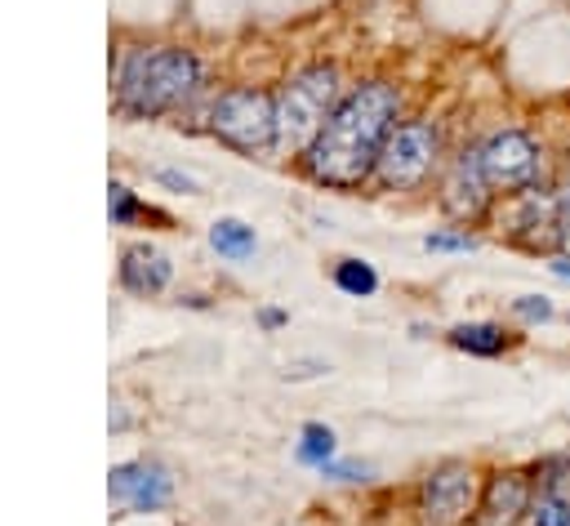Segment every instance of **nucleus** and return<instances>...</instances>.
I'll return each mask as SVG.
<instances>
[{"label":"nucleus","instance_id":"nucleus-4","mask_svg":"<svg viewBox=\"0 0 570 526\" xmlns=\"http://www.w3.org/2000/svg\"><path fill=\"white\" fill-rule=\"evenodd\" d=\"M209 129L232 152H272L276 147V94L263 85H232L209 103Z\"/></svg>","mask_w":570,"mask_h":526},{"label":"nucleus","instance_id":"nucleus-9","mask_svg":"<svg viewBox=\"0 0 570 526\" xmlns=\"http://www.w3.org/2000/svg\"><path fill=\"white\" fill-rule=\"evenodd\" d=\"M494 187H490V178H485V169H481V152L476 147H463L454 160H450V169H445V178H441V210L454 218V223H463V227H476V223H485L490 214H494Z\"/></svg>","mask_w":570,"mask_h":526},{"label":"nucleus","instance_id":"nucleus-5","mask_svg":"<svg viewBox=\"0 0 570 526\" xmlns=\"http://www.w3.org/2000/svg\"><path fill=\"white\" fill-rule=\"evenodd\" d=\"M436 160H441V125L428 116L396 120V129L387 134V143L379 152L374 183L383 192H414L432 178Z\"/></svg>","mask_w":570,"mask_h":526},{"label":"nucleus","instance_id":"nucleus-19","mask_svg":"<svg viewBox=\"0 0 570 526\" xmlns=\"http://www.w3.org/2000/svg\"><path fill=\"white\" fill-rule=\"evenodd\" d=\"M525 526H570V499H557V495H539L534 490V504L525 513Z\"/></svg>","mask_w":570,"mask_h":526},{"label":"nucleus","instance_id":"nucleus-26","mask_svg":"<svg viewBox=\"0 0 570 526\" xmlns=\"http://www.w3.org/2000/svg\"><path fill=\"white\" fill-rule=\"evenodd\" d=\"M548 267H552L561 281H570V254H552V259H548Z\"/></svg>","mask_w":570,"mask_h":526},{"label":"nucleus","instance_id":"nucleus-16","mask_svg":"<svg viewBox=\"0 0 570 526\" xmlns=\"http://www.w3.org/2000/svg\"><path fill=\"white\" fill-rule=\"evenodd\" d=\"M334 450H338V437H334L330 423H303V432H298V464L325 468L334 459Z\"/></svg>","mask_w":570,"mask_h":526},{"label":"nucleus","instance_id":"nucleus-20","mask_svg":"<svg viewBox=\"0 0 570 526\" xmlns=\"http://www.w3.org/2000/svg\"><path fill=\"white\" fill-rule=\"evenodd\" d=\"M423 245L432 254H472L476 250V236L468 227H441V232H428Z\"/></svg>","mask_w":570,"mask_h":526},{"label":"nucleus","instance_id":"nucleus-25","mask_svg":"<svg viewBox=\"0 0 570 526\" xmlns=\"http://www.w3.org/2000/svg\"><path fill=\"white\" fill-rule=\"evenodd\" d=\"M160 183H169V187H183V192H196V183H191V178H183V174H169V169H160Z\"/></svg>","mask_w":570,"mask_h":526},{"label":"nucleus","instance_id":"nucleus-13","mask_svg":"<svg viewBox=\"0 0 570 526\" xmlns=\"http://www.w3.org/2000/svg\"><path fill=\"white\" fill-rule=\"evenodd\" d=\"M445 343L454 352H468V357H485L490 361V357H503L517 343V334L508 325H499V321H463V325H454L445 334Z\"/></svg>","mask_w":570,"mask_h":526},{"label":"nucleus","instance_id":"nucleus-21","mask_svg":"<svg viewBox=\"0 0 570 526\" xmlns=\"http://www.w3.org/2000/svg\"><path fill=\"white\" fill-rule=\"evenodd\" d=\"M512 316H521L525 325H543V321H552V299L548 294H521V299H512Z\"/></svg>","mask_w":570,"mask_h":526},{"label":"nucleus","instance_id":"nucleus-11","mask_svg":"<svg viewBox=\"0 0 570 526\" xmlns=\"http://www.w3.org/2000/svg\"><path fill=\"white\" fill-rule=\"evenodd\" d=\"M169 473L160 464H147V459H134V464H116L111 477H107V495L129 508V513H156L169 504Z\"/></svg>","mask_w":570,"mask_h":526},{"label":"nucleus","instance_id":"nucleus-24","mask_svg":"<svg viewBox=\"0 0 570 526\" xmlns=\"http://www.w3.org/2000/svg\"><path fill=\"white\" fill-rule=\"evenodd\" d=\"M285 321H289V316H285L281 308H258V325H263V330H281Z\"/></svg>","mask_w":570,"mask_h":526},{"label":"nucleus","instance_id":"nucleus-6","mask_svg":"<svg viewBox=\"0 0 570 526\" xmlns=\"http://www.w3.org/2000/svg\"><path fill=\"white\" fill-rule=\"evenodd\" d=\"M476 152H481V169H485V178L499 196H512V192H525V187L543 183V169H548L543 143L521 125L494 129L490 138L476 143Z\"/></svg>","mask_w":570,"mask_h":526},{"label":"nucleus","instance_id":"nucleus-3","mask_svg":"<svg viewBox=\"0 0 570 526\" xmlns=\"http://www.w3.org/2000/svg\"><path fill=\"white\" fill-rule=\"evenodd\" d=\"M334 107H338V67L312 62L294 71L276 94V152L303 156Z\"/></svg>","mask_w":570,"mask_h":526},{"label":"nucleus","instance_id":"nucleus-12","mask_svg":"<svg viewBox=\"0 0 570 526\" xmlns=\"http://www.w3.org/2000/svg\"><path fill=\"white\" fill-rule=\"evenodd\" d=\"M169 272H174L169 259L156 245H147V241H134V245L120 250V285L129 294H138V299L160 294L169 285Z\"/></svg>","mask_w":570,"mask_h":526},{"label":"nucleus","instance_id":"nucleus-2","mask_svg":"<svg viewBox=\"0 0 570 526\" xmlns=\"http://www.w3.org/2000/svg\"><path fill=\"white\" fill-rule=\"evenodd\" d=\"M200 89V58L178 45L129 49L116 67V111L134 120L165 116Z\"/></svg>","mask_w":570,"mask_h":526},{"label":"nucleus","instance_id":"nucleus-10","mask_svg":"<svg viewBox=\"0 0 570 526\" xmlns=\"http://www.w3.org/2000/svg\"><path fill=\"white\" fill-rule=\"evenodd\" d=\"M534 504V477L530 468H494L481 481L476 513L468 526H525V513Z\"/></svg>","mask_w":570,"mask_h":526},{"label":"nucleus","instance_id":"nucleus-18","mask_svg":"<svg viewBox=\"0 0 570 526\" xmlns=\"http://www.w3.org/2000/svg\"><path fill=\"white\" fill-rule=\"evenodd\" d=\"M107 210H111V223H120V227H129V223H138V218H160L156 210H147L125 183H111V196H107Z\"/></svg>","mask_w":570,"mask_h":526},{"label":"nucleus","instance_id":"nucleus-17","mask_svg":"<svg viewBox=\"0 0 570 526\" xmlns=\"http://www.w3.org/2000/svg\"><path fill=\"white\" fill-rule=\"evenodd\" d=\"M334 285L352 299H370L379 290V272L365 263V259H338L334 263Z\"/></svg>","mask_w":570,"mask_h":526},{"label":"nucleus","instance_id":"nucleus-22","mask_svg":"<svg viewBox=\"0 0 570 526\" xmlns=\"http://www.w3.org/2000/svg\"><path fill=\"white\" fill-rule=\"evenodd\" d=\"M557 241H561V254H570V183L557 187Z\"/></svg>","mask_w":570,"mask_h":526},{"label":"nucleus","instance_id":"nucleus-1","mask_svg":"<svg viewBox=\"0 0 570 526\" xmlns=\"http://www.w3.org/2000/svg\"><path fill=\"white\" fill-rule=\"evenodd\" d=\"M396 111H401V94L387 80H365L352 94H343L330 120L321 125V134L312 138V147L298 156L307 178L334 192H352L370 183L379 152L396 129Z\"/></svg>","mask_w":570,"mask_h":526},{"label":"nucleus","instance_id":"nucleus-14","mask_svg":"<svg viewBox=\"0 0 570 526\" xmlns=\"http://www.w3.org/2000/svg\"><path fill=\"white\" fill-rule=\"evenodd\" d=\"M209 245H214L227 263H240V259H249V254L258 250V236H254V227L240 223V218H218V223L209 227Z\"/></svg>","mask_w":570,"mask_h":526},{"label":"nucleus","instance_id":"nucleus-8","mask_svg":"<svg viewBox=\"0 0 570 526\" xmlns=\"http://www.w3.org/2000/svg\"><path fill=\"white\" fill-rule=\"evenodd\" d=\"M481 477L468 459H441L419 481V513L432 526H468L476 513Z\"/></svg>","mask_w":570,"mask_h":526},{"label":"nucleus","instance_id":"nucleus-7","mask_svg":"<svg viewBox=\"0 0 570 526\" xmlns=\"http://www.w3.org/2000/svg\"><path fill=\"white\" fill-rule=\"evenodd\" d=\"M503 232L508 245L517 250H530V254H561V241H557V187L539 183V187H525V192H512L503 196V205H494L490 214Z\"/></svg>","mask_w":570,"mask_h":526},{"label":"nucleus","instance_id":"nucleus-23","mask_svg":"<svg viewBox=\"0 0 570 526\" xmlns=\"http://www.w3.org/2000/svg\"><path fill=\"white\" fill-rule=\"evenodd\" d=\"M321 473H325V477H338V481H365V477H370V464H356V459H343V464H338V459H330Z\"/></svg>","mask_w":570,"mask_h":526},{"label":"nucleus","instance_id":"nucleus-15","mask_svg":"<svg viewBox=\"0 0 570 526\" xmlns=\"http://www.w3.org/2000/svg\"><path fill=\"white\" fill-rule=\"evenodd\" d=\"M530 477H534V490H539V495L570 499V450L543 455L539 464H530Z\"/></svg>","mask_w":570,"mask_h":526}]
</instances>
